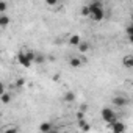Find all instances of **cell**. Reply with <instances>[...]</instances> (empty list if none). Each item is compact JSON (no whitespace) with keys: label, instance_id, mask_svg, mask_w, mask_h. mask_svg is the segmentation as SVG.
Instances as JSON below:
<instances>
[{"label":"cell","instance_id":"5b68a950","mask_svg":"<svg viewBox=\"0 0 133 133\" xmlns=\"http://www.w3.org/2000/svg\"><path fill=\"white\" fill-rule=\"evenodd\" d=\"M127 103H128V99H125L124 96H114V97H113V105L117 107V108H122V107H125Z\"/></svg>","mask_w":133,"mask_h":133},{"label":"cell","instance_id":"30bf717a","mask_svg":"<svg viewBox=\"0 0 133 133\" xmlns=\"http://www.w3.org/2000/svg\"><path fill=\"white\" fill-rule=\"evenodd\" d=\"M63 99H64V102H74V100H75V94H74L72 91H68V92L64 94Z\"/></svg>","mask_w":133,"mask_h":133},{"label":"cell","instance_id":"ac0fdd59","mask_svg":"<svg viewBox=\"0 0 133 133\" xmlns=\"http://www.w3.org/2000/svg\"><path fill=\"white\" fill-rule=\"evenodd\" d=\"M80 127H82V130H83V131H88V130L91 128V127H89V124H86L85 121H83V122H80Z\"/></svg>","mask_w":133,"mask_h":133},{"label":"cell","instance_id":"e0dca14e","mask_svg":"<svg viewBox=\"0 0 133 133\" xmlns=\"http://www.w3.org/2000/svg\"><path fill=\"white\" fill-rule=\"evenodd\" d=\"M6 8H8L6 2H5V0H2V2H0V11H2V13H5V11H6Z\"/></svg>","mask_w":133,"mask_h":133},{"label":"cell","instance_id":"9a60e30c","mask_svg":"<svg viewBox=\"0 0 133 133\" xmlns=\"http://www.w3.org/2000/svg\"><path fill=\"white\" fill-rule=\"evenodd\" d=\"M10 102H11V94L3 92L2 94V103H10Z\"/></svg>","mask_w":133,"mask_h":133},{"label":"cell","instance_id":"6da1fadb","mask_svg":"<svg viewBox=\"0 0 133 133\" xmlns=\"http://www.w3.org/2000/svg\"><path fill=\"white\" fill-rule=\"evenodd\" d=\"M89 6H91V16H92V19H94L96 22L103 21L105 13H103V6H102V3H100V2H94V3H91Z\"/></svg>","mask_w":133,"mask_h":133},{"label":"cell","instance_id":"9c48e42d","mask_svg":"<svg viewBox=\"0 0 133 133\" xmlns=\"http://www.w3.org/2000/svg\"><path fill=\"white\" fill-rule=\"evenodd\" d=\"M52 130H53V127H52L50 122H42L39 125V131H42V133H47V131H52Z\"/></svg>","mask_w":133,"mask_h":133},{"label":"cell","instance_id":"d6986e66","mask_svg":"<svg viewBox=\"0 0 133 133\" xmlns=\"http://www.w3.org/2000/svg\"><path fill=\"white\" fill-rule=\"evenodd\" d=\"M125 35H127V36H131V35H133V25H128V27L125 28Z\"/></svg>","mask_w":133,"mask_h":133},{"label":"cell","instance_id":"8992f818","mask_svg":"<svg viewBox=\"0 0 133 133\" xmlns=\"http://www.w3.org/2000/svg\"><path fill=\"white\" fill-rule=\"evenodd\" d=\"M110 128H111L114 133H121V131H125V125H124L122 122H119V121H114V122H111V124H110Z\"/></svg>","mask_w":133,"mask_h":133},{"label":"cell","instance_id":"4fadbf2b","mask_svg":"<svg viewBox=\"0 0 133 133\" xmlns=\"http://www.w3.org/2000/svg\"><path fill=\"white\" fill-rule=\"evenodd\" d=\"M82 16H85V17L86 16H91V6L89 5H86V6L82 8Z\"/></svg>","mask_w":133,"mask_h":133},{"label":"cell","instance_id":"5bb4252c","mask_svg":"<svg viewBox=\"0 0 133 133\" xmlns=\"http://www.w3.org/2000/svg\"><path fill=\"white\" fill-rule=\"evenodd\" d=\"M44 61H45V56H44V55H41V53H36V56H35V63L42 64Z\"/></svg>","mask_w":133,"mask_h":133},{"label":"cell","instance_id":"7a4b0ae2","mask_svg":"<svg viewBox=\"0 0 133 133\" xmlns=\"http://www.w3.org/2000/svg\"><path fill=\"white\" fill-rule=\"evenodd\" d=\"M35 56H36V53H33V52H21L17 55V61L24 66V68H30V66L35 63Z\"/></svg>","mask_w":133,"mask_h":133},{"label":"cell","instance_id":"8fae6325","mask_svg":"<svg viewBox=\"0 0 133 133\" xmlns=\"http://www.w3.org/2000/svg\"><path fill=\"white\" fill-rule=\"evenodd\" d=\"M8 24H10V17L6 14H2L0 16V27H6Z\"/></svg>","mask_w":133,"mask_h":133},{"label":"cell","instance_id":"52a82bcc","mask_svg":"<svg viewBox=\"0 0 133 133\" xmlns=\"http://www.w3.org/2000/svg\"><path fill=\"white\" fill-rule=\"evenodd\" d=\"M122 64L125 66L127 69H133V55H127V56H124Z\"/></svg>","mask_w":133,"mask_h":133},{"label":"cell","instance_id":"ba28073f","mask_svg":"<svg viewBox=\"0 0 133 133\" xmlns=\"http://www.w3.org/2000/svg\"><path fill=\"white\" fill-rule=\"evenodd\" d=\"M80 36L78 35H72L71 38H69V45H74V47H78L80 45Z\"/></svg>","mask_w":133,"mask_h":133},{"label":"cell","instance_id":"603a6c76","mask_svg":"<svg viewBox=\"0 0 133 133\" xmlns=\"http://www.w3.org/2000/svg\"><path fill=\"white\" fill-rule=\"evenodd\" d=\"M131 25H133V14H131Z\"/></svg>","mask_w":133,"mask_h":133},{"label":"cell","instance_id":"3957f363","mask_svg":"<svg viewBox=\"0 0 133 133\" xmlns=\"http://www.w3.org/2000/svg\"><path fill=\"white\" fill-rule=\"evenodd\" d=\"M102 119L105 121V122H108V124H111V122H114V121H117L116 119V113H114V110L113 108H110V107H105V108H102Z\"/></svg>","mask_w":133,"mask_h":133},{"label":"cell","instance_id":"7402d4cb","mask_svg":"<svg viewBox=\"0 0 133 133\" xmlns=\"http://www.w3.org/2000/svg\"><path fill=\"white\" fill-rule=\"evenodd\" d=\"M128 41H130V42L133 44V35H131V36H128Z\"/></svg>","mask_w":133,"mask_h":133},{"label":"cell","instance_id":"ffe728a7","mask_svg":"<svg viewBox=\"0 0 133 133\" xmlns=\"http://www.w3.org/2000/svg\"><path fill=\"white\" fill-rule=\"evenodd\" d=\"M45 3H47L49 6H55V5L58 3V0H45Z\"/></svg>","mask_w":133,"mask_h":133},{"label":"cell","instance_id":"44dd1931","mask_svg":"<svg viewBox=\"0 0 133 133\" xmlns=\"http://www.w3.org/2000/svg\"><path fill=\"white\" fill-rule=\"evenodd\" d=\"M22 85H24V78H17V82H16V86H17V88H21Z\"/></svg>","mask_w":133,"mask_h":133},{"label":"cell","instance_id":"7c38bea8","mask_svg":"<svg viewBox=\"0 0 133 133\" xmlns=\"http://www.w3.org/2000/svg\"><path fill=\"white\" fill-rule=\"evenodd\" d=\"M78 50H80L82 53H86V52L89 50V42H80V45H78Z\"/></svg>","mask_w":133,"mask_h":133},{"label":"cell","instance_id":"277c9868","mask_svg":"<svg viewBox=\"0 0 133 133\" xmlns=\"http://www.w3.org/2000/svg\"><path fill=\"white\" fill-rule=\"evenodd\" d=\"M85 61H86L85 56H72V58L69 59V64H71V68H75V69H77V68H80Z\"/></svg>","mask_w":133,"mask_h":133},{"label":"cell","instance_id":"2e32d148","mask_svg":"<svg viewBox=\"0 0 133 133\" xmlns=\"http://www.w3.org/2000/svg\"><path fill=\"white\" fill-rule=\"evenodd\" d=\"M77 119H78V122H83V121H85V111H83V110H80V111L77 113Z\"/></svg>","mask_w":133,"mask_h":133}]
</instances>
